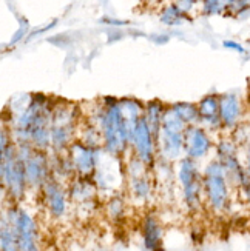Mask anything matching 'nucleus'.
Returning a JSON list of instances; mask_svg holds the SVG:
<instances>
[{"label":"nucleus","instance_id":"obj_1","mask_svg":"<svg viewBox=\"0 0 250 251\" xmlns=\"http://www.w3.org/2000/svg\"><path fill=\"white\" fill-rule=\"evenodd\" d=\"M51 111L53 105L47 96H32L24 111L14 119L11 133L16 144H29L31 147L45 151L50 147Z\"/></svg>","mask_w":250,"mask_h":251},{"label":"nucleus","instance_id":"obj_2","mask_svg":"<svg viewBox=\"0 0 250 251\" xmlns=\"http://www.w3.org/2000/svg\"><path fill=\"white\" fill-rule=\"evenodd\" d=\"M101 111L97 114L99 121V131L102 134V144L107 152L113 156H121L130 147L128 131L122 117L121 108H119V99L116 97H105L102 105L99 106Z\"/></svg>","mask_w":250,"mask_h":251},{"label":"nucleus","instance_id":"obj_3","mask_svg":"<svg viewBox=\"0 0 250 251\" xmlns=\"http://www.w3.org/2000/svg\"><path fill=\"white\" fill-rule=\"evenodd\" d=\"M0 183L3 185L8 196L14 201H20L27 191V180H25V170L22 159L17 154V148L14 140H9L5 148L3 154V168H2V179Z\"/></svg>","mask_w":250,"mask_h":251},{"label":"nucleus","instance_id":"obj_4","mask_svg":"<svg viewBox=\"0 0 250 251\" xmlns=\"http://www.w3.org/2000/svg\"><path fill=\"white\" fill-rule=\"evenodd\" d=\"M78 124V116L73 105H56L51 111V124H50V147L57 152L67 150L71 142L73 134Z\"/></svg>","mask_w":250,"mask_h":251},{"label":"nucleus","instance_id":"obj_5","mask_svg":"<svg viewBox=\"0 0 250 251\" xmlns=\"http://www.w3.org/2000/svg\"><path fill=\"white\" fill-rule=\"evenodd\" d=\"M186 124L170 110V106L166 108L162 122L159 128L158 144L161 145L162 154L168 160H175L181 156L184 150V131H186Z\"/></svg>","mask_w":250,"mask_h":251},{"label":"nucleus","instance_id":"obj_6","mask_svg":"<svg viewBox=\"0 0 250 251\" xmlns=\"http://www.w3.org/2000/svg\"><path fill=\"white\" fill-rule=\"evenodd\" d=\"M16 148L19 157L22 159V163H24L27 187L42 188L43 183L50 179V165L47 152L31 147L29 144H16Z\"/></svg>","mask_w":250,"mask_h":251},{"label":"nucleus","instance_id":"obj_7","mask_svg":"<svg viewBox=\"0 0 250 251\" xmlns=\"http://www.w3.org/2000/svg\"><path fill=\"white\" fill-rule=\"evenodd\" d=\"M5 216L14 230L19 251H40L39 230L34 217L17 206L9 208Z\"/></svg>","mask_w":250,"mask_h":251},{"label":"nucleus","instance_id":"obj_8","mask_svg":"<svg viewBox=\"0 0 250 251\" xmlns=\"http://www.w3.org/2000/svg\"><path fill=\"white\" fill-rule=\"evenodd\" d=\"M229 182L225 180L224 170L218 160L210 162L204 170L202 188L207 201L215 211H222L229 202Z\"/></svg>","mask_w":250,"mask_h":251},{"label":"nucleus","instance_id":"obj_9","mask_svg":"<svg viewBox=\"0 0 250 251\" xmlns=\"http://www.w3.org/2000/svg\"><path fill=\"white\" fill-rule=\"evenodd\" d=\"M178 177L184 190V198L189 205V208L196 210L201 203V191H202V182L199 179L196 163L190 157H184L179 163Z\"/></svg>","mask_w":250,"mask_h":251},{"label":"nucleus","instance_id":"obj_10","mask_svg":"<svg viewBox=\"0 0 250 251\" xmlns=\"http://www.w3.org/2000/svg\"><path fill=\"white\" fill-rule=\"evenodd\" d=\"M130 145L135 148V154L136 157L148 165L155 160V148H156V142L150 133V128L145 122L144 116L139 119L138 124L135 125V129L132 133V139H130Z\"/></svg>","mask_w":250,"mask_h":251},{"label":"nucleus","instance_id":"obj_11","mask_svg":"<svg viewBox=\"0 0 250 251\" xmlns=\"http://www.w3.org/2000/svg\"><path fill=\"white\" fill-rule=\"evenodd\" d=\"M68 150V159L71 162L73 168L78 171L81 176H90L94 173L96 160H97V150L91 148L82 142H71Z\"/></svg>","mask_w":250,"mask_h":251},{"label":"nucleus","instance_id":"obj_12","mask_svg":"<svg viewBox=\"0 0 250 251\" xmlns=\"http://www.w3.org/2000/svg\"><path fill=\"white\" fill-rule=\"evenodd\" d=\"M218 111L222 126L233 129L238 125H241L244 106L241 99L236 94L225 93L218 96Z\"/></svg>","mask_w":250,"mask_h":251},{"label":"nucleus","instance_id":"obj_13","mask_svg":"<svg viewBox=\"0 0 250 251\" xmlns=\"http://www.w3.org/2000/svg\"><path fill=\"white\" fill-rule=\"evenodd\" d=\"M212 142L209 134L196 125H187L184 131V150L187 152V157L196 160L204 157L209 152Z\"/></svg>","mask_w":250,"mask_h":251},{"label":"nucleus","instance_id":"obj_14","mask_svg":"<svg viewBox=\"0 0 250 251\" xmlns=\"http://www.w3.org/2000/svg\"><path fill=\"white\" fill-rule=\"evenodd\" d=\"M42 190L50 213L54 217H62L67 211V198H65V191L62 190V187L57 182L48 179L43 183Z\"/></svg>","mask_w":250,"mask_h":251},{"label":"nucleus","instance_id":"obj_15","mask_svg":"<svg viewBox=\"0 0 250 251\" xmlns=\"http://www.w3.org/2000/svg\"><path fill=\"white\" fill-rule=\"evenodd\" d=\"M198 110V122L204 124L207 128L221 126L220 111H218V94H209L202 97L196 103Z\"/></svg>","mask_w":250,"mask_h":251},{"label":"nucleus","instance_id":"obj_16","mask_svg":"<svg viewBox=\"0 0 250 251\" xmlns=\"http://www.w3.org/2000/svg\"><path fill=\"white\" fill-rule=\"evenodd\" d=\"M166 105L161 100H150L144 105V119L150 128V133L153 136L155 142L158 144V137H159V128L162 122V116L166 111Z\"/></svg>","mask_w":250,"mask_h":251},{"label":"nucleus","instance_id":"obj_17","mask_svg":"<svg viewBox=\"0 0 250 251\" xmlns=\"http://www.w3.org/2000/svg\"><path fill=\"white\" fill-rule=\"evenodd\" d=\"M144 244L150 251H159L162 247V231L153 216H148L144 222Z\"/></svg>","mask_w":250,"mask_h":251},{"label":"nucleus","instance_id":"obj_18","mask_svg":"<svg viewBox=\"0 0 250 251\" xmlns=\"http://www.w3.org/2000/svg\"><path fill=\"white\" fill-rule=\"evenodd\" d=\"M0 251H19L14 230L6 216L0 219Z\"/></svg>","mask_w":250,"mask_h":251},{"label":"nucleus","instance_id":"obj_19","mask_svg":"<svg viewBox=\"0 0 250 251\" xmlns=\"http://www.w3.org/2000/svg\"><path fill=\"white\" fill-rule=\"evenodd\" d=\"M170 110H171L173 113H175L186 125H194V124L198 122L196 103L178 102V103H173V105L170 106Z\"/></svg>","mask_w":250,"mask_h":251},{"label":"nucleus","instance_id":"obj_20","mask_svg":"<svg viewBox=\"0 0 250 251\" xmlns=\"http://www.w3.org/2000/svg\"><path fill=\"white\" fill-rule=\"evenodd\" d=\"M159 19L164 25L178 26V25H182L186 20H189V14H186L182 9H179L175 3H171V5H167L164 9L161 11Z\"/></svg>","mask_w":250,"mask_h":251},{"label":"nucleus","instance_id":"obj_21","mask_svg":"<svg viewBox=\"0 0 250 251\" xmlns=\"http://www.w3.org/2000/svg\"><path fill=\"white\" fill-rule=\"evenodd\" d=\"M132 190H133V194L139 199H145L148 193H150V185H148V180L142 176H138V177H132Z\"/></svg>","mask_w":250,"mask_h":251},{"label":"nucleus","instance_id":"obj_22","mask_svg":"<svg viewBox=\"0 0 250 251\" xmlns=\"http://www.w3.org/2000/svg\"><path fill=\"white\" fill-rule=\"evenodd\" d=\"M202 11L207 16H218L225 14L224 0H202Z\"/></svg>","mask_w":250,"mask_h":251},{"label":"nucleus","instance_id":"obj_23","mask_svg":"<svg viewBox=\"0 0 250 251\" xmlns=\"http://www.w3.org/2000/svg\"><path fill=\"white\" fill-rule=\"evenodd\" d=\"M108 213H110V216L114 217V219H119V217L124 214V202L119 198H113L110 203H108Z\"/></svg>","mask_w":250,"mask_h":251},{"label":"nucleus","instance_id":"obj_24","mask_svg":"<svg viewBox=\"0 0 250 251\" xmlns=\"http://www.w3.org/2000/svg\"><path fill=\"white\" fill-rule=\"evenodd\" d=\"M9 133L6 129L0 126V179H2V168H3V154H5V148L9 142Z\"/></svg>","mask_w":250,"mask_h":251},{"label":"nucleus","instance_id":"obj_25","mask_svg":"<svg viewBox=\"0 0 250 251\" xmlns=\"http://www.w3.org/2000/svg\"><path fill=\"white\" fill-rule=\"evenodd\" d=\"M198 2H201V0H176L175 5H176L179 9H182L186 14H189Z\"/></svg>","mask_w":250,"mask_h":251},{"label":"nucleus","instance_id":"obj_26","mask_svg":"<svg viewBox=\"0 0 250 251\" xmlns=\"http://www.w3.org/2000/svg\"><path fill=\"white\" fill-rule=\"evenodd\" d=\"M222 47L227 48V50H232L235 52H240V54H244L246 52V48L241 45V43H238L235 40H224L222 42Z\"/></svg>","mask_w":250,"mask_h":251}]
</instances>
